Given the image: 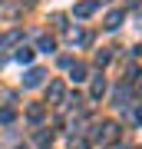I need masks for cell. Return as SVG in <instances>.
Instances as JSON below:
<instances>
[{"instance_id": "cell-5", "label": "cell", "mask_w": 142, "mask_h": 149, "mask_svg": "<svg viewBox=\"0 0 142 149\" xmlns=\"http://www.w3.org/2000/svg\"><path fill=\"white\" fill-rule=\"evenodd\" d=\"M50 96H53V100H60V96H63V86L53 83V86H50Z\"/></svg>"}, {"instance_id": "cell-2", "label": "cell", "mask_w": 142, "mask_h": 149, "mask_svg": "<svg viewBox=\"0 0 142 149\" xmlns=\"http://www.w3.org/2000/svg\"><path fill=\"white\" fill-rule=\"evenodd\" d=\"M40 76H43L40 70H30V73H26V86H37V83H40Z\"/></svg>"}, {"instance_id": "cell-4", "label": "cell", "mask_w": 142, "mask_h": 149, "mask_svg": "<svg viewBox=\"0 0 142 149\" xmlns=\"http://www.w3.org/2000/svg\"><path fill=\"white\" fill-rule=\"evenodd\" d=\"M119 20H122V13H109V23H106V27L116 30V27H119Z\"/></svg>"}, {"instance_id": "cell-3", "label": "cell", "mask_w": 142, "mask_h": 149, "mask_svg": "<svg viewBox=\"0 0 142 149\" xmlns=\"http://www.w3.org/2000/svg\"><path fill=\"white\" fill-rule=\"evenodd\" d=\"M17 60H20V63H30V60H33V50H17Z\"/></svg>"}, {"instance_id": "cell-1", "label": "cell", "mask_w": 142, "mask_h": 149, "mask_svg": "<svg viewBox=\"0 0 142 149\" xmlns=\"http://www.w3.org/2000/svg\"><path fill=\"white\" fill-rule=\"evenodd\" d=\"M93 10H96V0H86V3H79V7H76V17H89Z\"/></svg>"}]
</instances>
